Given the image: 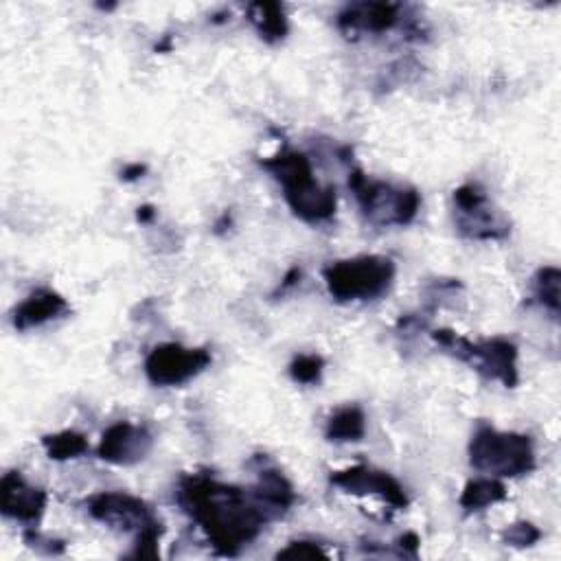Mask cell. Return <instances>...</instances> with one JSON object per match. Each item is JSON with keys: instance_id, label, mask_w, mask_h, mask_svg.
Wrapping results in <instances>:
<instances>
[{"instance_id": "obj_1", "label": "cell", "mask_w": 561, "mask_h": 561, "mask_svg": "<svg viewBox=\"0 0 561 561\" xmlns=\"http://www.w3.org/2000/svg\"><path fill=\"white\" fill-rule=\"evenodd\" d=\"M178 504L206 533L217 554L234 557L270 522L250 491L204 473H188L178 484Z\"/></svg>"}, {"instance_id": "obj_2", "label": "cell", "mask_w": 561, "mask_h": 561, "mask_svg": "<svg viewBox=\"0 0 561 561\" xmlns=\"http://www.w3.org/2000/svg\"><path fill=\"white\" fill-rule=\"evenodd\" d=\"M261 167L267 169L272 178L283 186L285 202L302 221L318 224L335 215V191L316 180L311 162L305 153L280 149L278 153L261 160Z\"/></svg>"}, {"instance_id": "obj_3", "label": "cell", "mask_w": 561, "mask_h": 561, "mask_svg": "<svg viewBox=\"0 0 561 561\" xmlns=\"http://www.w3.org/2000/svg\"><path fill=\"white\" fill-rule=\"evenodd\" d=\"M469 462L491 478H517L535 469V449L524 434L480 425L469 440Z\"/></svg>"}, {"instance_id": "obj_4", "label": "cell", "mask_w": 561, "mask_h": 561, "mask_svg": "<svg viewBox=\"0 0 561 561\" xmlns=\"http://www.w3.org/2000/svg\"><path fill=\"white\" fill-rule=\"evenodd\" d=\"M329 294L337 302L375 300L383 296L394 280V263L381 254H362L329 263L322 270Z\"/></svg>"}, {"instance_id": "obj_5", "label": "cell", "mask_w": 561, "mask_h": 561, "mask_svg": "<svg viewBox=\"0 0 561 561\" xmlns=\"http://www.w3.org/2000/svg\"><path fill=\"white\" fill-rule=\"evenodd\" d=\"M434 342L456 359L469 364L486 379H497L506 388H515L517 377V346L504 337L471 342L449 329H436Z\"/></svg>"}, {"instance_id": "obj_6", "label": "cell", "mask_w": 561, "mask_h": 561, "mask_svg": "<svg viewBox=\"0 0 561 561\" xmlns=\"http://www.w3.org/2000/svg\"><path fill=\"white\" fill-rule=\"evenodd\" d=\"M348 188L355 193L362 215L375 226H408L421 206L414 188L370 180L359 169L351 171Z\"/></svg>"}, {"instance_id": "obj_7", "label": "cell", "mask_w": 561, "mask_h": 561, "mask_svg": "<svg viewBox=\"0 0 561 561\" xmlns=\"http://www.w3.org/2000/svg\"><path fill=\"white\" fill-rule=\"evenodd\" d=\"M454 206L456 228L462 237L476 241H500L508 237L511 221L489 202L486 191L480 184L467 182L458 186L454 191Z\"/></svg>"}, {"instance_id": "obj_8", "label": "cell", "mask_w": 561, "mask_h": 561, "mask_svg": "<svg viewBox=\"0 0 561 561\" xmlns=\"http://www.w3.org/2000/svg\"><path fill=\"white\" fill-rule=\"evenodd\" d=\"M213 357L208 348H188L178 342L158 344L145 357V375L153 386H182L204 373Z\"/></svg>"}, {"instance_id": "obj_9", "label": "cell", "mask_w": 561, "mask_h": 561, "mask_svg": "<svg viewBox=\"0 0 561 561\" xmlns=\"http://www.w3.org/2000/svg\"><path fill=\"white\" fill-rule=\"evenodd\" d=\"M85 506L96 522L134 535L160 522L145 500L123 491L94 493L85 500Z\"/></svg>"}, {"instance_id": "obj_10", "label": "cell", "mask_w": 561, "mask_h": 561, "mask_svg": "<svg viewBox=\"0 0 561 561\" xmlns=\"http://www.w3.org/2000/svg\"><path fill=\"white\" fill-rule=\"evenodd\" d=\"M153 447V434L145 425L118 421L110 425L96 447V456L112 465H136Z\"/></svg>"}, {"instance_id": "obj_11", "label": "cell", "mask_w": 561, "mask_h": 561, "mask_svg": "<svg viewBox=\"0 0 561 561\" xmlns=\"http://www.w3.org/2000/svg\"><path fill=\"white\" fill-rule=\"evenodd\" d=\"M331 484L353 493V495H379L383 502H388L392 508H405L408 495L403 486L386 471L370 469L366 465H355L348 469H340L331 473Z\"/></svg>"}, {"instance_id": "obj_12", "label": "cell", "mask_w": 561, "mask_h": 561, "mask_svg": "<svg viewBox=\"0 0 561 561\" xmlns=\"http://www.w3.org/2000/svg\"><path fill=\"white\" fill-rule=\"evenodd\" d=\"M46 508V493L28 484L20 471H9L0 480V511L22 524H37Z\"/></svg>"}, {"instance_id": "obj_13", "label": "cell", "mask_w": 561, "mask_h": 561, "mask_svg": "<svg viewBox=\"0 0 561 561\" xmlns=\"http://www.w3.org/2000/svg\"><path fill=\"white\" fill-rule=\"evenodd\" d=\"M401 20V7L390 2H357L337 13V28L346 35L386 33Z\"/></svg>"}, {"instance_id": "obj_14", "label": "cell", "mask_w": 561, "mask_h": 561, "mask_svg": "<svg viewBox=\"0 0 561 561\" xmlns=\"http://www.w3.org/2000/svg\"><path fill=\"white\" fill-rule=\"evenodd\" d=\"M250 495L261 506V511L267 515V519H276L289 511V506L296 502V493L291 482L272 465H263L256 471V482L250 489Z\"/></svg>"}, {"instance_id": "obj_15", "label": "cell", "mask_w": 561, "mask_h": 561, "mask_svg": "<svg viewBox=\"0 0 561 561\" xmlns=\"http://www.w3.org/2000/svg\"><path fill=\"white\" fill-rule=\"evenodd\" d=\"M68 311V302L61 294L48 289V287H39L35 291H31L15 309H13V327L18 331H26L33 327H39L48 320L59 318L61 313Z\"/></svg>"}, {"instance_id": "obj_16", "label": "cell", "mask_w": 561, "mask_h": 561, "mask_svg": "<svg viewBox=\"0 0 561 561\" xmlns=\"http://www.w3.org/2000/svg\"><path fill=\"white\" fill-rule=\"evenodd\" d=\"M248 20L256 28V33L265 42L285 39L289 24L285 18V9L278 2H252L248 4Z\"/></svg>"}, {"instance_id": "obj_17", "label": "cell", "mask_w": 561, "mask_h": 561, "mask_svg": "<svg viewBox=\"0 0 561 561\" xmlns=\"http://www.w3.org/2000/svg\"><path fill=\"white\" fill-rule=\"evenodd\" d=\"M366 434V416L359 405H344L335 410L329 421L324 436L333 443H353Z\"/></svg>"}, {"instance_id": "obj_18", "label": "cell", "mask_w": 561, "mask_h": 561, "mask_svg": "<svg viewBox=\"0 0 561 561\" xmlns=\"http://www.w3.org/2000/svg\"><path fill=\"white\" fill-rule=\"evenodd\" d=\"M506 500V486L497 478H476L469 480L458 497V504L465 511H482L491 504Z\"/></svg>"}, {"instance_id": "obj_19", "label": "cell", "mask_w": 561, "mask_h": 561, "mask_svg": "<svg viewBox=\"0 0 561 561\" xmlns=\"http://www.w3.org/2000/svg\"><path fill=\"white\" fill-rule=\"evenodd\" d=\"M44 451L50 460H70V458H79L81 454H85L90 449L88 438L75 430H61L55 434H46L42 438Z\"/></svg>"}, {"instance_id": "obj_20", "label": "cell", "mask_w": 561, "mask_h": 561, "mask_svg": "<svg viewBox=\"0 0 561 561\" xmlns=\"http://www.w3.org/2000/svg\"><path fill=\"white\" fill-rule=\"evenodd\" d=\"M559 287H561V272H559V267L546 265V267L537 270V274L533 278V294L554 316L559 313Z\"/></svg>"}, {"instance_id": "obj_21", "label": "cell", "mask_w": 561, "mask_h": 561, "mask_svg": "<svg viewBox=\"0 0 561 561\" xmlns=\"http://www.w3.org/2000/svg\"><path fill=\"white\" fill-rule=\"evenodd\" d=\"M322 368H324V359L316 353H305V355H296L289 364V375L296 383H318L322 377Z\"/></svg>"}, {"instance_id": "obj_22", "label": "cell", "mask_w": 561, "mask_h": 561, "mask_svg": "<svg viewBox=\"0 0 561 561\" xmlns=\"http://www.w3.org/2000/svg\"><path fill=\"white\" fill-rule=\"evenodd\" d=\"M164 528H162V522L140 530L134 539V550L129 552V557L134 559H156L160 552H158V543H160V537H162Z\"/></svg>"}, {"instance_id": "obj_23", "label": "cell", "mask_w": 561, "mask_h": 561, "mask_svg": "<svg viewBox=\"0 0 561 561\" xmlns=\"http://www.w3.org/2000/svg\"><path fill=\"white\" fill-rule=\"evenodd\" d=\"M539 537H541L539 528L530 522H515L502 530V541L515 548L533 546L535 541H539Z\"/></svg>"}, {"instance_id": "obj_24", "label": "cell", "mask_w": 561, "mask_h": 561, "mask_svg": "<svg viewBox=\"0 0 561 561\" xmlns=\"http://www.w3.org/2000/svg\"><path fill=\"white\" fill-rule=\"evenodd\" d=\"M22 537H24V543H26L28 548H33V550H37V552H42V554H61L64 548H66V543H64L61 539L44 537V535H42L39 530H35V528H26Z\"/></svg>"}, {"instance_id": "obj_25", "label": "cell", "mask_w": 561, "mask_h": 561, "mask_svg": "<svg viewBox=\"0 0 561 561\" xmlns=\"http://www.w3.org/2000/svg\"><path fill=\"white\" fill-rule=\"evenodd\" d=\"M278 559H316V557H329L324 548H320L316 541H291L287 548H283Z\"/></svg>"}, {"instance_id": "obj_26", "label": "cell", "mask_w": 561, "mask_h": 561, "mask_svg": "<svg viewBox=\"0 0 561 561\" xmlns=\"http://www.w3.org/2000/svg\"><path fill=\"white\" fill-rule=\"evenodd\" d=\"M397 546L401 548L403 554H410V557H416V550H419V537L414 533H403L399 539H397Z\"/></svg>"}, {"instance_id": "obj_27", "label": "cell", "mask_w": 561, "mask_h": 561, "mask_svg": "<svg viewBox=\"0 0 561 561\" xmlns=\"http://www.w3.org/2000/svg\"><path fill=\"white\" fill-rule=\"evenodd\" d=\"M145 171H147V167H145V164L134 162V164H127V167L121 171V178H123L125 182H131V180L142 178V175H145Z\"/></svg>"}, {"instance_id": "obj_28", "label": "cell", "mask_w": 561, "mask_h": 561, "mask_svg": "<svg viewBox=\"0 0 561 561\" xmlns=\"http://www.w3.org/2000/svg\"><path fill=\"white\" fill-rule=\"evenodd\" d=\"M136 217H138V221H142V224H147V221H151L153 217H156V210H153V206H149V204H145V206H140L138 208V213H136Z\"/></svg>"}, {"instance_id": "obj_29", "label": "cell", "mask_w": 561, "mask_h": 561, "mask_svg": "<svg viewBox=\"0 0 561 561\" xmlns=\"http://www.w3.org/2000/svg\"><path fill=\"white\" fill-rule=\"evenodd\" d=\"M298 278H300V267H291V270H289V272H287V276H285V278H283V285H280V287H283V289H285V287H289V285H294V283H296V280H298Z\"/></svg>"}]
</instances>
